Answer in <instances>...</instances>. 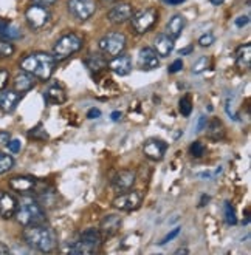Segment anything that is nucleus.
<instances>
[{"mask_svg": "<svg viewBox=\"0 0 251 255\" xmlns=\"http://www.w3.org/2000/svg\"><path fill=\"white\" fill-rule=\"evenodd\" d=\"M54 67H56L54 56L42 51L26 54L21 61V68L41 81H48L53 76Z\"/></svg>", "mask_w": 251, "mask_h": 255, "instance_id": "nucleus-1", "label": "nucleus"}, {"mask_svg": "<svg viewBox=\"0 0 251 255\" xmlns=\"http://www.w3.org/2000/svg\"><path fill=\"white\" fill-rule=\"evenodd\" d=\"M23 238L28 246L41 252H51L58 246V237L54 231L45 224L26 226V229L23 231Z\"/></svg>", "mask_w": 251, "mask_h": 255, "instance_id": "nucleus-2", "label": "nucleus"}, {"mask_svg": "<svg viewBox=\"0 0 251 255\" xmlns=\"http://www.w3.org/2000/svg\"><path fill=\"white\" fill-rule=\"evenodd\" d=\"M17 223L22 226H33V224H45V212L41 207V204L31 200V198H25V200L17 204V211L14 213Z\"/></svg>", "mask_w": 251, "mask_h": 255, "instance_id": "nucleus-3", "label": "nucleus"}, {"mask_svg": "<svg viewBox=\"0 0 251 255\" xmlns=\"http://www.w3.org/2000/svg\"><path fill=\"white\" fill-rule=\"evenodd\" d=\"M82 48V37L76 33H67L56 41L53 46V56L56 61H64L78 53Z\"/></svg>", "mask_w": 251, "mask_h": 255, "instance_id": "nucleus-4", "label": "nucleus"}, {"mask_svg": "<svg viewBox=\"0 0 251 255\" xmlns=\"http://www.w3.org/2000/svg\"><path fill=\"white\" fill-rule=\"evenodd\" d=\"M102 244V235L99 229H87L81 234V237L76 243L68 246L70 254H91L96 252Z\"/></svg>", "mask_w": 251, "mask_h": 255, "instance_id": "nucleus-5", "label": "nucleus"}, {"mask_svg": "<svg viewBox=\"0 0 251 255\" xmlns=\"http://www.w3.org/2000/svg\"><path fill=\"white\" fill-rule=\"evenodd\" d=\"M127 39L123 33H109L106 34L102 39L99 41V50L104 53V56H109V58H115V56L121 54L126 48Z\"/></svg>", "mask_w": 251, "mask_h": 255, "instance_id": "nucleus-6", "label": "nucleus"}, {"mask_svg": "<svg viewBox=\"0 0 251 255\" xmlns=\"http://www.w3.org/2000/svg\"><path fill=\"white\" fill-rule=\"evenodd\" d=\"M132 28L137 34H144L157 23L158 11L155 8H144L132 14Z\"/></svg>", "mask_w": 251, "mask_h": 255, "instance_id": "nucleus-7", "label": "nucleus"}, {"mask_svg": "<svg viewBox=\"0 0 251 255\" xmlns=\"http://www.w3.org/2000/svg\"><path fill=\"white\" fill-rule=\"evenodd\" d=\"M143 203V193L138 192V191H127L123 192L121 195H118L112 206L115 207L118 211H123V212H130V211H135L138 209L139 206Z\"/></svg>", "mask_w": 251, "mask_h": 255, "instance_id": "nucleus-8", "label": "nucleus"}, {"mask_svg": "<svg viewBox=\"0 0 251 255\" xmlns=\"http://www.w3.org/2000/svg\"><path fill=\"white\" fill-rule=\"evenodd\" d=\"M68 13L78 19V21H89V19L95 14L96 3L95 0H68L67 2Z\"/></svg>", "mask_w": 251, "mask_h": 255, "instance_id": "nucleus-9", "label": "nucleus"}, {"mask_svg": "<svg viewBox=\"0 0 251 255\" xmlns=\"http://www.w3.org/2000/svg\"><path fill=\"white\" fill-rule=\"evenodd\" d=\"M25 17H26V22L31 28L34 30H39V28L45 26L50 21V11L46 6H41V5H36L33 3L30 8L25 11Z\"/></svg>", "mask_w": 251, "mask_h": 255, "instance_id": "nucleus-10", "label": "nucleus"}, {"mask_svg": "<svg viewBox=\"0 0 251 255\" xmlns=\"http://www.w3.org/2000/svg\"><path fill=\"white\" fill-rule=\"evenodd\" d=\"M137 181V175L134 170H121V172H118L115 175V178L112 179V187H114V191L116 193H123V192H127L130 191V189L134 187Z\"/></svg>", "mask_w": 251, "mask_h": 255, "instance_id": "nucleus-11", "label": "nucleus"}, {"mask_svg": "<svg viewBox=\"0 0 251 255\" xmlns=\"http://www.w3.org/2000/svg\"><path fill=\"white\" fill-rule=\"evenodd\" d=\"M160 56L157 54V51L151 46H144V48L139 50L138 53V68L143 71H151L155 70L158 65H160Z\"/></svg>", "mask_w": 251, "mask_h": 255, "instance_id": "nucleus-12", "label": "nucleus"}, {"mask_svg": "<svg viewBox=\"0 0 251 255\" xmlns=\"http://www.w3.org/2000/svg\"><path fill=\"white\" fill-rule=\"evenodd\" d=\"M166 150H167V144L158 138H149L143 146L144 155L149 159H154V161H160V159H163Z\"/></svg>", "mask_w": 251, "mask_h": 255, "instance_id": "nucleus-13", "label": "nucleus"}, {"mask_svg": "<svg viewBox=\"0 0 251 255\" xmlns=\"http://www.w3.org/2000/svg\"><path fill=\"white\" fill-rule=\"evenodd\" d=\"M121 223L123 221H121L119 215H116V213L106 215L99 226V232L102 235V238H110V237H114V235H116L121 228Z\"/></svg>", "mask_w": 251, "mask_h": 255, "instance_id": "nucleus-14", "label": "nucleus"}, {"mask_svg": "<svg viewBox=\"0 0 251 255\" xmlns=\"http://www.w3.org/2000/svg\"><path fill=\"white\" fill-rule=\"evenodd\" d=\"M134 14V6L129 3H119L107 13V19L112 23H124Z\"/></svg>", "mask_w": 251, "mask_h": 255, "instance_id": "nucleus-15", "label": "nucleus"}, {"mask_svg": "<svg viewBox=\"0 0 251 255\" xmlns=\"http://www.w3.org/2000/svg\"><path fill=\"white\" fill-rule=\"evenodd\" d=\"M109 68L118 76H127L132 71V59L127 54H118L109 62Z\"/></svg>", "mask_w": 251, "mask_h": 255, "instance_id": "nucleus-16", "label": "nucleus"}, {"mask_svg": "<svg viewBox=\"0 0 251 255\" xmlns=\"http://www.w3.org/2000/svg\"><path fill=\"white\" fill-rule=\"evenodd\" d=\"M22 94L17 93L16 90H0V110L5 113H11L16 107L19 101H21Z\"/></svg>", "mask_w": 251, "mask_h": 255, "instance_id": "nucleus-17", "label": "nucleus"}, {"mask_svg": "<svg viewBox=\"0 0 251 255\" xmlns=\"http://www.w3.org/2000/svg\"><path fill=\"white\" fill-rule=\"evenodd\" d=\"M17 211V200L6 192H0V216L5 220L13 218Z\"/></svg>", "mask_w": 251, "mask_h": 255, "instance_id": "nucleus-18", "label": "nucleus"}, {"mask_svg": "<svg viewBox=\"0 0 251 255\" xmlns=\"http://www.w3.org/2000/svg\"><path fill=\"white\" fill-rule=\"evenodd\" d=\"M44 98L48 104H58L59 106V104H64L67 101V91H65V88L61 84H53L48 87V90L45 91Z\"/></svg>", "mask_w": 251, "mask_h": 255, "instance_id": "nucleus-19", "label": "nucleus"}, {"mask_svg": "<svg viewBox=\"0 0 251 255\" xmlns=\"http://www.w3.org/2000/svg\"><path fill=\"white\" fill-rule=\"evenodd\" d=\"M36 186V181L30 176H14L9 179V187L19 193H28L31 192Z\"/></svg>", "mask_w": 251, "mask_h": 255, "instance_id": "nucleus-20", "label": "nucleus"}, {"mask_svg": "<svg viewBox=\"0 0 251 255\" xmlns=\"http://www.w3.org/2000/svg\"><path fill=\"white\" fill-rule=\"evenodd\" d=\"M184 26H186V19L182 14H175L171 17V21L166 25V34L175 41L177 37H180L182 31L184 30Z\"/></svg>", "mask_w": 251, "mask_h": 255, "instance_id": "nucleus-21", "label": "nucleus"}, {"mask_svg": "<svg viewBox=\"0 0 251 255\" xmlns=\"http://www.w3.org/2000/svg\"><path fill=\"white\" fill-rule=\"evenodd\" d=\"M157 54L160 58H167L172 51H174V39L169 37L167 34H160L155 41V48Z\"/></svg>", "mask_w": 251, "mask_h": 255, "instance_id": "nucleus-22", "label": "nucleus"}, {"mask_svg": "<svg viewBox=\"0 0 251 255\" xmlns=\"http://www.w3.org/2000/svg\"><path fill=\"white\" fill-rule=\"evenodd\" d=\"M236 65L239 70H250L251 68V45L245 43L240 45L236 51Z\"/></svg>", "mask_w": 251, "mask_h": 255, "instance_id": "nucleus-23", "label": "nucleus"}, {"mask_svg": "<svg viewBox=\"0 0 251 255\" xmlns=\"http://www.w3.org/2000/svg\"><path fill=\"white\" fill-rule=\"evenodd\" d=\"M36 85V78L33 76V74L30 73H21V74H17L16 79H14V90L17 93H25V91H30L33 87Z\"/></svg>", "mask_w": 251, "mask_h": 255, "instance_id": "nucleus-24", "label": "nucleus"}, {"mask_svg": "<svg viewBox=\"0 0 251 255\" xmlns=\"http://www.w3.org/2000/svg\"><path fill=\"white\" fill-rule=\"evenodd\" d=\"M205 128H206L208 138L212 141H219L225 136V126H223V122L219 118H212L209 122H206Z\"/></svg>", "mask_w": 251, "mask_h": 255, "instance_id": "nucleus-25", "label": "nucleus"}, {"mask_svg": "<svg viewBox=\"0 0 251 255\" xmlns=\"http://www.w3.org/2000/svg\"><path fill=\"white\" fill-rule=\"evenodd\" d=\"M22 37V31L21 28H19L17 25H13V23H8L6 28L3 30V33L0 34V39L3 41H16V39H21Z\"/></svg>", "mask_w": 251, "mask_h": 255, "instance_id": "nucleus-26", "label": "nucleus"}, {"mask_svg": "<svg viewBox=\"0 0 251 255\" xmlns=\"http://www.w3.org/2000/svg\"><path fill=\"white\" fill-rule=\"evenodd\" d=\"M86 65L90 68V70H93V71H99V70H102L107 65V62L104 61V58H101V56H98V54H90L89 58L86 59Z\"/></svg>", "mask_w": 251, "mask_h": 255, "instance_id": "nucleus-27", "label": "nucleus"}, {"mask_svg": "<svg viewBox=\"0 0 251 255\" xmlns=\"http://www.w3.org/2000/svg\"><path fill=\"white\" fill-rule=\"evenodd\" d=\"M14 166V159L13 156H9L8 153L5 152H0V175H3L6 172L13 169Z\"/></svg>", "mask_w": 251, "mask_h": 255, "instance_id": "nucleus-28", "label": "nucleus"}, {"mask_svg": "<svg viewBox=\"0 0 251 255\" xmlns=\"http://www.w3.org/2000/svg\"><path fill=\"white\" fill-rule=\"evenodd\" d=\"M209 65H211V59L206 58V56H203V58H200L197 62H195V64L192 65V73H194V74H200V73H203L205 70H208Z\"/></svg>", "mask_w": 251, "mask_h": 255, "instance_id": "nucleus-29", "label": "nucleus"}, {"mask_svg": "<svg viewBox=\"0 0 251 255\" xmlns=\"http://www.w3.org/2000/svg\"><path fill=\"white\" fill-rule=\"evenodd\" d=\"M223 212H225V220L228 224L234 226L237 224V216H236V211L229 203H225V207H223Z\"/></svg>", "mask_w": 251, "mask_h": 255, "instance_id": "nucleus-30", "label": "nucleus"}, {"mask_svg": "<svg viewBox=\"0 0 251 255\" xmlns=\"http://www.w3.org/2000/svg\"><path fill=\"white\" fill-rule=\"evenodd\" d=\"M179 110L183 116H189L191 111H192V102H191V98L189 96H184L180 99L179 102Z\"/></svg>", "mask_w": 251, "mask_h": 255, "instance_id": "nucleus-31", "label": "nucleus"}, {"mask_svg": "<svg viewBox=\"0 0 251 255\" xmlns=\"http://www.w3.org/2000/svg\"><path fill=\"white\" fill-rule=\"evenodd\" d=\"M14 45L9 43L8 41H0V56L2 58H9V56L14 54Z\"/></svg>", "mask_w": 251, "mask_h": 255, "instance_id": "nucleus-32", "label": "nucleus"}, {"mask_svg": "<svg viewBox=\"0 0 251 255\" xmlns=\"http://www.w3.org/2000/svg\"><path fill=\"white\" fill-rule=\"evenodd\" d=\"M28 136H30L31 139H42V141L48 138V135L45 133V130L42 128V126H37L36 128L28 131Z\"/></svg>", "mask_w": 251, "mask_h": 255, "instance_id": "nucleus-33", "label": "nucleus"}, {"mask_svg": "<svg viewBox=\"0 0 251 255\" xmlns=\"http://www.w3.org/2000/svg\"><path fill=\"white\" fill-rule=\"evenodd\" d=\"M189 152H191V155H192L194 158H200V156H203V153H205V147H203V144L200 143V141H195V143L191 144Z\"/></svg>", "mask_w": 251, "mask_h": 255, "instance_id": "nucleus-34", "label": "nucleus"}, {"mask_svg": "<svg viewBox=\"0 0 251 255\" xmlns=\"http://www.w3.org/2000/svg\"><path fill=\"white\" fill-rule=\"evenodd\" d=\"M214 41H216V37H214L212 33H205L199 39V45L200 46H211L214 43Z\"/></svg>", "mask_w": 251, "mask_h": 255, "instance_id": "nucleus-35", "label": "nucleus"}, {"mask_svg": "<svg viewBox=\"0 0 251 255\" xmlns=\"http://www.w3.org/2000/svg\"><path fill=\"white\" fill-rule=\"evenodd\" d=\"M6 147L9 149V152H11V153H19V152H21V149H22V143L19 139H9Z\"/></svg>", "mask_w": 251, "mask_h": 255, "instance_id": "nucleus-36", "label": "nucleus"}, {"mask_svg": "<svg viewBox=\"0 0 251 255\" xmlns=\"http://www.w3.org/2000/svg\"><path fill=\"white\" fill-rule=\"evenodd\" d=\"M183 68V61L182 59H177V61H174L172 64H171V67H169V71L171 74H175V73H179L180 70Z\"/></svg>", "mask_w": 251, "mask_h": 255, "instance_id": "nucleus-37", "label": "nucleus"}, {"mask_svg": "<svg viewBox=\"0 0 251 255\" xmlns=\"http://www.w3.org/2000/svg\"><path fill=\"white\" fill-rule=\"evenodd\" d=\"M8 79H9V73L5 68H0V90L6 87Z\"/></svg>", "mask_w": 251, "mask_h": 255, "instance_id": "nucleus-38", "label": "nucleus"}, {"mask_svg": "<svg viewBox=\"0 0 251 255\" xmlns=\"http://www.w3.org/2000/svg\"><path fill=\"white\" fill-rule=\"evenodd\" d=\"M179 234H180V229H179V228H177V229H174L172 232H169V234H167V235H166V237H164V238H163V240H161L160 243H158V244H161V246H163V244H166L167 241H171V240H174V238H175V237H177V235H179Z\"/></svg>", "mask_w": 251, "mask_h": 255, "instance_id": "nucleus-39", "label": "nucleus"}, {"mask_svg": "<svg viewBox=\"0 0 251 255\" xmlns=\"http://www.w3.org/2000/svg\"><path fill=\"white\" fill-rule=\"evenodd\" d=\"M236 26H239V28H242V26H247L248 23H250V17L248 16H240V17H237L236 19Z\"/></svg>", "mask_w": 251, "mask_h": 255, "instance_id": "nucleus-40", "label": "nucleus"}, {"mask_svg": "<svg viewBox=\"0 0 251 255\" xmlns=\"http://www.w3.org/2000/svg\"><path fill=\"white\" fill-rule=\"evenodd\" d=\"M9 139H11V136L8 131H0V146H6Z\"/></svg>", "mask_w": 251, "mask_h": 255, "instance_id": "nucleus-41", "label": "nucleus"}, {"mask_svg": "<svg viewBox=\"0 0 251 255\" xmlns=\"http://www.w3.org/2000/svg\"><path fill=\"white\" fill-rule=\"evenodd\" d=\"M56 2V0H33V3L41 5V6H50Z\"/></svg>", "mask_w": 251, "mask_h": 255, "instance_id": "nucleus-42", "label": "nucleus"}, {"mask_svg": "<svg viewBox=\"0 0 251 255\" xmlns=\"http://www.w3.org/2000/svg\"><path fill=\"white\" fill-rule=\"evenodd\" d=\"M101 116V111L98 108H91L89 113H87V118L89 119H95V118H99Z\"/></svg>", "mask_w": 251, "mask_h": 255, "instance_id": "nucleus-43", "label": "nucleus"}, {"mask_svg": "<svg viewBox=\"0 0 251 255\" xmlns=\"http://www.w3.org/2000/svg\"><path fill=\"white\" fill-rule=\"evenodd\" d=\"M206 118H205V116H200L199 118V122H197V131H202L203 128H205V126H206Z\"/></svg>", "mask_w": 251, "mask_h": 255, "instance_id": "nucleus-44", "label": "nucleus"}, {"mask_svg": "<svg viewBox=\"0 0 251 255\" xmlns=\"http://www.w3.org/2000/svg\"><path fill=\"white\" fill-rule=\"evenodd\" d=\"M6 254H9V248L0 241V255H6Z\"/></svg>", "mask_w": 251, "mask_h": 255, "instance_id": "nucleus-45", "label": "nucleus"}, {"mask_svg": "<svg viewBox=\"0 0 251 255\" xmlns=\"http://www.w3.org/2000/svg\"><path fill=\"white\" fill-rule=\"evenodd\" d=\"M8 23H9V21H6V19H0V34L3 33V30L6 28Z\"/></svg>", "mask_w": 251, "mask_h": 255, "instance_id": "nucleus-46", "label": "nucleus"}, {"mask_svg": "<svg viewBox=\"0 0 251 255\" xmlns=\"http://www.w3.org/2000/svg\"><path fill=\"white\" fill-rule=\"evenodd\" d=\"M192 50H194V45H189V46H186V48L180 50V54H182V56H184V54H189V53H192Z\"/></svg>", "mask_w": 251, "mask_h": 255, "instance_id": "nucleus-47", "label": "nucleus"}, {"mask_svg": "<svg viewBox=\"0 0 251 255\" xmlns=\"http://www.w3.org/2000/svg\"><path fill=\"white\" fill-rule=\"evenodd\" d=\"M166 2L169 5H182V3L186 2V0H166Z\"/></svg>", "mask_w": 251, "mask_h": 255, "instance_id": "nucleus-48", "label": "nucleus"}, {"mask_svg": "<svg viewBox=\"0 0 251 255\" xmlns=\"http://www.w3.org/2000/svg\"><path fill=\"white\" fill-rule=\"evenodd\" d=\"M112 119H114V121H119L121 119V113L119 111H114V113H112Z\"/></svg>", "mask_w": 251, "mask_h": 255, "instance_id": "nucleus-49", "label": "nucleus"}, {"mask_svg": "<svg viewBox=\"0 0 251 255\" xmlns=\"http://www.w3.org/2000/svg\"><path fill=\"white\" fill-rule=\"evenodd\" d=\"M209 2H211L212 5H216V6H219V5H222L223 2H225V0H209Z\"/></svg>", "mask_w": 251, "mask_h": 255, "instance_id": "nucleus-50", "label": "nucleus"}, {"mask_svg": "<svg viewBox=\"0 0 251 255\" xmlns=\"http://www.w3.org/2000/svg\"><path fill=\"white\" fill-rule=\"evenodd\" d=\"M175 254H188V249H179Z\"/></svg>", "mask_w": 251, "mask_h": 255, "instance_id": "nucleus-51", "label": "nucleus"}]
</instances>
